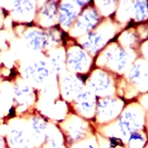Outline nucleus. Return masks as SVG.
Returning a JSON list of instances; mask_svg holds the SVG:
<instances>
[{"instance_id":"1","label":"nucleus","mask_w":148,"mask_h":148,"mask_svg":"<svg viewBox=\"0 0 148 148\" xmlns=\"http://www.w3.org/2000/svg\"><path fill=\"white\" fill-rule=\"evenodd\" d=\"M116 24L117 22L113 20V17L104 18L92 31L75 41L95 58L105 46L119 36L116 33Z\"/></svg>"},{"instance_id":"2","label":"nucleus","mask_w":148,"mask_h":148,"mask_svg":"<svg viewBox=\"0 0 148 148\" xmlns=\"http://www.w3.org/2000/svg\"><path fill=\"white\" fill-rule=\"evenodd\" d=\"M129 55L121 47L116 39L104 47L94 58V67L101 68L113 74L125 69Z\"/></svg>"},{"instance_id":"3","label":"nucleus","mask_w":148,"mask_h":148,"mask_svg":"<svg viewBox=\"0 0 148 148\" xmlns=\"http://www.w3.org/2000/svg\"><path fill=\"white\" fill-rule=\"evenodd\" d=\"M59 128L64 136L67 147L95 134L94 128L91 125L90 121L74 113L66 116L59 122Z\"/></svg>"},{"instance_id":"4","label":"nucleus","mask_w":148,"mask_h":148,"mask_svg":"<svg viewBox=\"0 0 148 148\" xmlns=\"http://www.w3.org/2000/svg\"><path fill=\"white\" fill-rule=\"evenodd\" d=\"M114 75L109 71L94 67L86 76L85 85L97 98L113 96L116 90Z\"/></svg>"},{"instance_id":"5","label":"nucleus","mask_w":148,"mask_h":148,"mask_svg":"<svg viewBox=\"0 0 148 148\" xmlns=\"http://www.w3.org/2000/svg\"><path fill=\"white\" fill-rule=\"evenodd\" d=\"M65 50L66 67L70 73L80 76H88L94 67V58L76 42L68 46Z\"/></svg>"},{"instance_id":"6","label":"nucleus","mask_w":148,"mask_h":148,"mask_svg":"<svg viewBox=\"0 0 148 148\" xmlns=\"http://www.w3.org/2000/svg\"><path fill=\"white\" fill-rule=\"evenodd\" d=\"M122 100L116 96L97 98L94 122L102 127L113 122L123 110Z\"/></svg>"},{"instance_id":"7","label":"nucleus","mask_w":148,"mask_h":148,"mask_svg":"<svg viewBox=\"0 0 148 148\" xmlns=\"http://www.w3.org/2000/svg\"><path fill=\"white\" fill-rule=\"evenodd\" d=\"M91 2L82 10L68 31L69 36L73 39H77L92 31L104 18L96 8L94 4Z\"/></svg>"},{"instance_id":"8","label":"nucleus","mask_w":148,"mask_h":148,"mask_svg":"<svg viewBox=\"0 0 148 148\" xmlns=\"http://www.w3.org/2000/svg\"><path fill=\"white\" fill-rule=\"evenodd\" d=\"M97 97L89 90H83L70 104L73 108V113L88 120L94 121L96 115Z\"/></svg>"},{"instance_id":"9","label":"nucleus","mask_w":148,"mask_h":148,"mask_svg":"<svg viewBox=\"0 0 148 148\" xmlns=\"http://www.w3.org/2000/svg\"><path fill=\"white\" fill-rule=\"evenodd\" d=\"M83 76L71 73L61 76L59 84L62 99L71 103L83 90L86 80Z\"/></svg>"},{"instance_id":"10","label":"nucleus","mask_w":148,"mask_h":148,"mask_svg":"<svg viewBox=\"0 0 148 148\" xmlns=\"http://www.w3.org/2000/svg\"><path fill=\"white\" fill-rule=\"evenodd\" d=\"M82 9L76 3V1L60 2L58 6L57 17V25L59 28L68 33Z\"/></svg>"},{"instance_id":"11","label":"nucleus","mask_w":148,"mask_h":148,"mask_svg":"<svg viewBox=\"0 0 148 148\" xmlns=\"http://www.w3.org/2000/svg\"><path fill=\"white\" fill-rule=\"evenodd\" d=\"M58 6L59 3L57 2L48 1L38 8L34 20L36 26L43 29H48L58 25Z\"/></svg>"},{"instance_id":"12","label":"nucleus","mask_w":148,"mask_h":148,"mask_svg":"<svg viewBox=\"0 0 148 148\" xmlns=\"http://www.w3.org/2000/svg\"><path fill=\"white\" fill-rule=\"evenodd\" d=\"M51 70L45 61L39 59L28 64L24 70V77L33 86L40 85L48 79Z\"/></svg>"},{"instance_id":"13","label":"nucleus","mask_w":148,"mask_h":148,"mask_svg":"<svg viewBox=\"0 0 148 148\" xmlns=\"http://www.w3.org/2000/svg\"><path fill=\"white\" fill-rule=\"evenodd\" d=\"M37 8L38 7L35 2L14 1L10 10L15 21L27 24L34 22Z\"/></svg>"},{"instance_id":"14","label":"nucleus","mask_w":148,"mask_h":148,"mask_svg":"<svg viewBox=\"0 0 148 148\" xmlns=\"http://www.w3.org/2000/svg\"><path fill=\"white\" fill-rule=\"evenodd\" d=\"M23 38L29 49L35 51H45L47 50V36L45 29L38 26L27 27L23 32Z\"/></svg>"},{"instance_id":"15","label":"nucleus","mask_w":148,"mask_h":148,"mask_svg":"<svg viewBox=\"0 0 148 148\" xmlns=\"http://www.w3.org/2000/svg\"><path fill=\"white\" fill-rule=\"evenodd\" d=\"M9 148H35L30 130L16 127L12 129L8 138Z\"/></svg>"},{"instance_id":"16","label":"nucleus","mask_w":148,"mask_h":148,"mask_svg":"<svg viewBox=\"0 0 148 148\" xmlns=\"http://www.w3.org/2000/svg\"><path fill=\"white\" fill-rule=\"evenodd\" d=\"M14 93L18 104L20 106H30L35 101L34 88L26 83L20 82L15 85Z\"/></svg>"},{"instance_id":"17","label":"nucleus","mask_w":148,"mask_h":148,"mask_svg":"<svg viewBox=\"0 0 148 148\" xmlns=\"http://www.w3.org/2000/svg\"><path fill=\"white\" fill-rule=\"evenodd\" d=\"M47 52L50 53L48 56L53 71L56 73L64 71L66 67V50L64 46H60Z\"/></svg>"},{"instance_id":"18","label":"nucleus","mask_w":148,"mask_h":148,"mask_svg":"<svg viewBox=\"0 0 148 148\" xmlns=\"http://www.w3.org/2000/svg\"><path fill=\"white\" fill-rule=\"evenodd\" d=\"M42 148H67V145L62 133L59 128L57 130L49 133L48 136Z\"/></svg>"},{"instance_id":"19","label":"nucleus","mask_w":148,"mask_h":148,"mask_svg":"<svg viewBox=\"0 0 148 148\" xmlns=\"http://www.w3.org/2000/svg\"><path fill=\"white\" fill-rule=\"evenodd\" d=\"M98 3H93L102 18L113 17L117 10V3L115 1H96Z\"/></svg>"},{"instance_id":"20","label":"nucleus","mask_w":148,"mask_h":148,"mask_svg":"<svg viewBox=\"0 0 148 148\" xmlns=\"http://www.w3.org/2000/svg\"><path fill=\"white\" fill-rule=\"evenodd\" d=\"M146 144V140L143 134L136 131L130 133L127 140V148H143Z\"/></svg>"},{"instance_id":"21","label":"nucleus","mask_w":148,"mask_h":148,"mask_svg":"<svg viewBox=\"0 0 148 148\" xmlns=\"http://www.w3.org/2000/svg\"><path fill=\"white\" fill-rule=\"evenodd\" d=\"M67 148H100V145L99 141L94 134L82 141L70 145Z\"/></svg>"},{"instance_id":"22","label":"nucleus","mask_w":148,"mask_h":148,"mask_svg":"<svg viewBox=\"0 0 148 148\" xmlns=\"http://www.w3.org/2000/svg\"><path fill=\"white\" fill-rule=\"evenodd\" d=\"M135 18L137 21H143L146 19L148 14V6L146 2L137 1L133 5Z\"/></svg>"},{"instance_id":"23","label":"nucleus","mask_w":148,"mask_h":148,"mask_svg":"<svg viewBox=\"0 0 148 148\" xmlns=\"http://www.w3.org/2000/svg\"><path fill=\"white\" fill-rule=\"evenodd\" d=\"M0 148H5V142L2 138H0Z\"/></svg>"},{"instance_id":"24","label":"nucleus","mask_w":148,"mask_h":148,"mask_svg":"<svg viewBox=\"0 0 148 148\" xmlns=\"http://www.w3.org/2000/svg\"><path fill=\"white\" fill-rule=\"evenodd\" d=\"M3 10L2 9H0V24L2 22V17H3Z\"/></svg>"},{"instance_id":"25","label":"nucleus","mask_w":148,"mask_h":148,"mask_svg":"<svg viewBox=\"0 0 148 148\" xmlns=\"http://www.w3.org/2000/svg\"><path fill=\"white\" fill-rule=\"evenodd\" d=\"M107 148H115V147H110L109 145H108V147H107ZM116 148H121V147H116Z\"/></svg>"}]
</instances>
